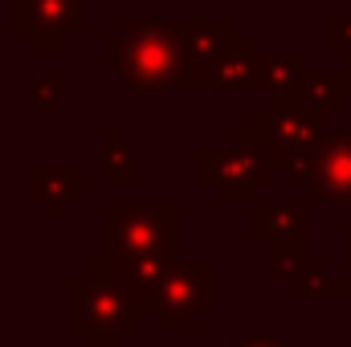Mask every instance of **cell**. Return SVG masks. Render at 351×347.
<instances>
[{
	"label": "cell",
	"instance_id": "obj_19",
	"mask_svg": "<svg viewBox=\"0 0 351 347\" xmlns=\"http://www.w3.org/2000/svg\"><path fill=\"white\" fill-rule=\"evenodd\" d=\"M343 254H348V270H351V225H348V233H343Z\"/></svg>",
	"mask_w": 351,
	"mask_h": 347
},
{
	"label": "cell",
	"instance_id": "obj_5",
	"mask_svg": "<svg viewBox=\"0 0 351 347\" xmlns=\"http://www.w3.org/2000/svg\"><path fill=\"white\" fill-rule=\"evenodd\" d=\"M282 168H290L294 184H306L315 200H351V131H319Z\"/></svg>",
	"mask_w": 351,
	"mask_h": 347
},
{
	"label": "cell",
	"instance_id": "obj_13",
	"mask_svg": "<svg viewBox=\"0 0 351 347\" xmlns=\"http://www.w3.org/2000/svg\"><path fill=\"white\" fill-rule=\"evenodd\" d=\"M306 70H311L306 53H269V58L258 53V90L282 98V94H290V90L298 86V78Z\"/></svg>",
	"mask_w": 351,
	"mask_h": 347
},
{
	"label": "cell",
	"instance_id": "obj_3",
	"mask_svg": "<svg viewBox=\"0 0 351 347\" xmlns=\"http://www.w3.org/2000/svg\"><path fill=\"white\" fill-rule=\"evenodd\" d=\"M213 286H217L213 258L172 261L168 274L147 294H139V315H152L168 335H184L213 311Z\"/></svg>",
	"mask_w": 351,
	"mask_h": 347
},
{
	"label": "cell",
	"instance_id": "obj_12",
	"mask_svg": "<svg viewBox=\"0 0 351 347\" xmlns=\"http://www.w3.org/2000/svg\"><path fill=\"white\" fill-rule=\"evenodd\" d=\"M348 94H351V86H348V78L343 74H302L298 78V86L290 90V98L294 102H302L306 110H315V115H331V110H343L348 106Z\"/></svg>",
	"mask_w": 351,
	"mask_h": 347
},
{
	"label": "cell",
	"instance_id": "obj_15",
	"mask_svg": "<svg viewBox=\"0 0 351 347\" xmlns=\"http://www.w3.org/2000/svg\"><path fill=\"white\" fill-rule=\"evenodd\" d=\"M286 282H290V290L294 294H319V290H339V278L331 274V265L323 258H302L290 274H286Z\"/></svg>",
	"mask_w": 351,
	"mask_h": 347
},
{
	"label": "cell",
	"instance_id": "obj_1",
	"mask_svg": "<svg viewBox=\"0 0 351 347\" xmlns=\"http://www.w3.org/2000/svg\"><path fill=\"white\" fill-rule=\"evenodd\" d=\"M70 294V331L82 335L86 347H119V339L143 319L135 290L114 274L106 258H90L82 274L66 282Z\"/></svg>",
	"mask_w": 351,
	"mask_h": 347
},
{
	"label": "cell",
	"instance_id": "obj_21",
	"mask_svg": "<svg viewBox=\"0 0 351 347\" xmlns=\"http://www.w3.org/2000/svg\"><path fill=\"white\" fill-rule=\"evenodd\" d=\"M343 78H348V86H351V53H348V62H343Z\"/></svg>",
	"mask_w": 351,
	"mask_h": 347
},
{
	"label": "cell",
	"instance_id": "obj_6",
	"mask_svg": "<svg viewBox=\"0 0 351 347\" xmlns=\"http://www.w3.org/2000/svg\"><path fill=\"white\" fill-rule=\"evenodd\" d=\"M200 184L217 192V200H250V192L269 180V156L258 135L245 127L237 131L233 147H200Z\"/></svg>",
	"mask_w": 351,
	"mask_h": 347
},
{
	"label": "cell",
	"instance_id": "obj_16",
	"mask_svg": "<svg viewBox=\"0 0 351 347\" xmlns=\"http://www.w3.org/2000/svg\"><path fill=\"white\" fill-rule=\"evenodd\" d=\"M62 94H66V74H37L33 82H29V102L37 106V110H58L62 106Z\"/></svg>",
	"mask_w": 351,
	"mask_h": 347
},
{
	"label": "cell",
	"instance_id": "obj_17",
	"mask_svg": "<svg viewBox=\"0 0 351 347\" xmlns=\"http://www.w3.org/2000/svg\"><path fill=\"white\" fill-rule=\"evenodd\" d=\"M327 49L331 53H351V16H331L327 21Z\"/></svg>",
	"mask_w": 351,
	"mask_h": 347
},
{
	"label": "cell",
	"instance_id": "obj_10",
	"mask_svg": "<svg viewBox=\"0 0 351 347\" xmlns=\"http://www.w3.org/2000/svg\"><path fill=\"white\" fill-rule=\"evenodd\" d=\"M254 237L269 246H306V204H254Z\"/></svg>",
	"mask_w": 351,
	"mask_h": 347
},
{
	"label": "cell",
	"instance_id": "obj_9",
	"mask_svg": "<svg viewBox=\"0 0 351 347\" xmlns=\"http://www.w3.org/2000/svg\"><path fill=\"white\" fill-rule=\"evenodd\" d=\"M29 184H33V200L45 204V213H49L53 221H62L66 208L82 196L86 176H82V168H74V164H58V168H41V164H37L33 176H29Z\"/></svg>",
	"mask_w": 351,
	"mask_h": 347
},
{
	"label": "cell",
	"instance_id": "obj_8",
	"mask_svg": "<svg viewBox=\"0 0 351 347\" xmlns=\"http://www.w3.org/2000/svg\"><path fill=\"white\" fill-rule=\"evenodd\" d=\"M323 115H315V110H306L302 102H294L290 94H282V98H274L269 106L262 110H254V119H250V131L258 135V143L265 147V156H269V164L278 160H286L290 152H298V147H306L319 131H323Z\"/></svg>",
	"mask_w": 351,
	"mask_h": 347
},
{
	"label": "cell",
	"instance_id": "obj_4",
	"mask_svg": "<svg viewBox=\"0 0 351 347\" xmlns=\"http://www.w3.org/2000/svg\"><path fill=\"white\" fill-rule=\"evenodd\" d=\"M106 261L131 258H176V225L180 213L172 204H106Z\"/></svg>",
	"mask_w": 351,
	"mask_h": 347
},
{
	"label": "cell",
	"instance_id": "obj_18",
	"mask_svg": "<svg viewBox=\"0 0 351 347\" xmlns=\"http://www.w3.org/2000/svg\"><path fill=\"white\" fill-rule=\"evenodd\" d=\"M233 347H290L286 339H274V335H250V339H241V344Z\"/></svg>",
	"mask_w": 351,
	"mask_h": 347
},
{
	"label": "cell",
	"instance_id": "obj_20",
	"mask_svg": "<svg viewBox=\"0 0 351 347\" xmlns=\"http://www.w3.org/2000/svg\"><path fill=\"white\" fill-rule=\"evenodd\" d=\"M339 290H351V270L343 274V278H339Z\"/></svg>",
	"mask_w": 351,
	"mask_h": 347
},
{
	"label": "cell",
	"instance_id": "obj_2",
	"mask_svg": "<svg viewBox=\"0 0 351 347\" xmlns=\"http://www.w3.org/2000/svg\"><path fill=\"white\" fill-rule=\"evenodd\" d=\"M106 70L119 74L131 90H168L176 86L180 49L172 21L160 16H127L114 37L102 45Z\"/></svg>",
	"mask_w": 351,
	"mask_h": 347
},
{
	"label": "cell",
	"instance_id": "obj_14",
	"mask_svg": "<svg viewBox=\"0 0 351 347\" xmlns=\"http://www.w3.org/2000/svg\"><path fill=\"white\" fill-rule=\"evenodd\" d=\"M102 164H106V180L110 184H135L139 180V160L127 147V139H123L119 127L102 131Z\"/></svg>",
	"mask_w": 351,
	"mask_h": 347
},
{
	"label": "cell",
	"instance_id": "obj_11",
	"mask_svg": "<svg viewBox=\"0 0 351 347\" xmlns=\"http://www.w3.org/2000/svg\"><path fill=\"white\" fill-rule=\"evenodd\" d=\"M208 86L217 90H258V53L250 45V37H237L208 74Z\"/></svg>",
	"mask_w": 351,
	"mask_h": 347
},
{
	"label": "cell",
	"instance_id": "obj_7",
	"mask_svg": "<svg viewBox=\"0 0 351 347\" xmlns=\"http://www.w3.org/2000/svg\"><path fill=\"white\" fill-rule=\"evenodd\" d=\"M176 49H180V70L176 86L180 90H204L213 62L241 37L229 16H184L176 21Z\"/></svg>",
	"mask_w": 351,
	"mask_h": 347
}]
</instances>
